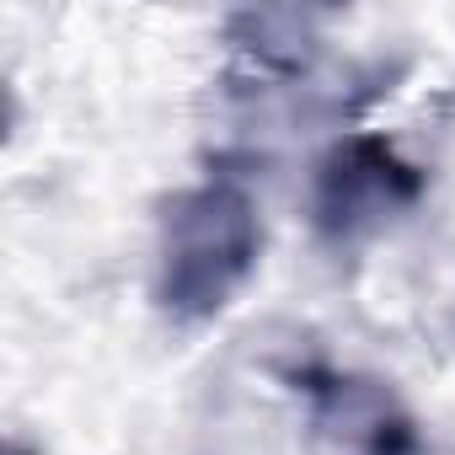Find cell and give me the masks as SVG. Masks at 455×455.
I'll return each instance as SVG.
<instances>
[{"label": "cell", "instance_id": "6da1fadb", "mask_svg": "<svg viewBox=\"0 0 455 455\" xmlns=\"http://www.w3.org/2000/svg\"><path fill=\"white\" fill-rule=\"evenodd\" d=\"M263 263V209L236 177H204L161 198L150 300L172 327H209Z\"/></svg>", "mask_w": 455, "mask_h": 455}, {"label": "cell", "instance_id": "3957f363", "mask_svg": "<svg viewBox=\"0 0 455 455\" xmlns=\"http://www.w3.org/2000/svg\"><path fill=\"white\" fill-rule=\"evenodd\" d=\"M284 380L306 402L311 455H434L423 418L402 402L391 380L364 370H338L322 359L284 370Z\"/></svg>", "mask_w": 455, "mask_h": 455}, {"label": "cell", "instance_id": "277c9868", "mask_svg": "<svg viewBox=\"0 0 455 455\" xmlns=\"http://www.w3.org/2000/svg\"><path fill=\"white\" fill-rule=\"evenodd\" d=\"M6 455H38V450H28V444H12V450H6Z\"/></svg>", "mask_w": 455, "mask_h": 455}, {"label": "cell", "instance_id": "7a4b0ae2", "mask_svg": "<svg viewBox=\"0 0 455 455\" xmlns=\"http://www.w3.org/2000/svg\"><path fill=\"white\" fill-rule=\"evenodd\" d=\"M428 193L423 166H412L386 134L348 129L311 166V231L327 252L348 258L370 247Z\"/></svg>", "mask_w": 455, "mask_h": 455}]
</instances>
